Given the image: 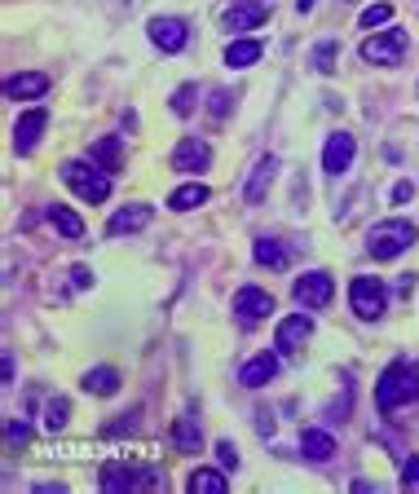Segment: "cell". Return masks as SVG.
Returning <instances> with one entry per match:
<instances>
[{
  "mask_svg": "<svg viewBox=\"0 0 419 494\" xmlns=\"http://www.w3.org/2000/svg\"><path fill=\"white\" fill-rule=\"evenodd\" d=\"M415 234L419 230L406 217H388L367 234V252L375 256V261H397V256L415 243Z\"/></svg>",
  "mask_w": 419,
  "mask_h": 494,
  "instance_id": "6da1fadb",
  "label": "cell"
},
{
  "mask_svg": "<svg viewBox=\"0 0 419 494\" xmlns=\"http://www.w3.org/2000/svg\"><path fill=\"white\" fill-rule=\"evenodd\" d=\"M62 181L84 199V204H106L110 199V172L102 164H93V160H71V164H62Z\"/></svg>",
  "mask_w": 419,
  "mask_h": 494,
  "instance_id": "7a4b0ae2",
  "label": "cell"
},
{
  "mask_svg": "<svg viewBox=\"0 0 419 494\" xmlns=\"http://www.w3.org/2000/svg\"><path fill=\"white\" fill-rule=\"evenodd\" d=\"M411 385H415V371L397 358V362L380 376V385H375V406H380V415H393V411H397V406L415 393Z\"/></svg>",
  "mask_w": 419,
  "mask_h": 494,
  "instance_id": "3957f363",
  "label": "cell"
},
{
  "mask_svg": "<svg viewBox=\"0 0 419 494\" xmlns=\"http://www.w3.org/2000/svg\"><path fill=\"white\" fill-rule=\"evenodd\" d=\"M159 486H163V477H159V472H142V468H133V464H124V459H115V464H106V468H102V490L106 494L159 490Z\"/></svg>",
  "mask_w": 419,
  "mask_h": 494,
  "instance_id": "277c9868",
  "label": "cell"
},
{
  "mask_svg": "<svg viewBox=\"0 0 419 494\" xmlns=\"http://www.w3.org/2000/svg\"><path fill=\"white\" fill-rule=\"evenodd\" d=\"M349 305H354L358 318L375 323V318H384V309H388V287H384L380 278L358 274L354 282H349Z\"/></svg>",
  "mask_w": 419,
  "mask_h": 494,
  "instance_id": "5b68a950",
  "label": "cell"
},
{
  "mask_svg": "<svg viewBox=\"0 0 419 494\" xmlns=\"http://www.w3.org/2000/svg\"><path fill=\"white\" fill-rule=\"evenodd\" d=\"M234 318L243 323V327H257L265 318H274V296L265 291V287H239L234 291Z\"/></svg>",
  "mask_w": 419,
  "mask_h": 494,
  "instance_id": "8992f818",
  "label": "cell"
},
{
  "mask_svg": "<svg viewBox=\"0 0 419 494\" xmlns=\"http://www.w3.org/2000/svg\"><path fill=\"white\" fill-rule=\"evenodd\" d=\"M402 54H406V31H397V27H388V31L362 40V57L375 62V66H397Z\"/></svg>",
  "mask_w": 419,
  "mask_h": 494,
  "instance_id": "52a82bcc",
  "label": "cell"
},
{
  "mask_svg": "<svg viewBox=\"0 0 419 494\" xmlns=\"http://www.w3.org/2000/svg\"><path fill=\"white\" fill-rule=\"evenodd\" d=\"M225 31H234V36H248V31H257L269 22V4L265 0H234L230 9H225Z\"/></svg>",
  "mask_w": 419,
  "mask_h": 494,
  "instance_id": "ba28073f",
  "label": "cell"
},
{
  "mask_svg": "<svg viewBox=\"0 0 419 494\" xmlns=\"http://www.w3.org/2000/svg\"><path fill=\"white\" fill-rule=\"evenodd\" d=\"M292 296H296V305H301V309H322V305H331L336 282H331V274H327V270H314V274L296 278Z\"/></svg>",
  "mask_w": 419,
  "mask_h": 494,
  "instance_id": "9c48e42d",
  "label": "cell"
},
{
  "mask_svg": "<svg viewBox=\"0 0 419 494\" xmlns=\"http://www.w3.org/2000/svg\"><path fill=\"white\" fill-rule=\"evenodd\" d=\"M45 124H49V110L45 107L22 110L18 124H13V151H18V155H31L36 142H40V133H45Z\"/></svg>",
  "mask_w": 419,
  "mask_h": 494,
  "instance_id": "30bf717a",
  "label": "cell"
},
{
  "mask_svg": "<svg viewBox=\"0 0 419 494\" xmlns=\"http://www.w3.org/2000/svg\"><path fill=\"white\" fill-rule=\"evenodd\" d=\"M146 31H151L155 49H163V54H181L186 40H190V27H186L181 18H151Z\"/></svg>",
  "mask_w": 419,
  "mask_h": 494,
  "instance_id": "8fae6325",
  "label": "cell"
},
{
  "mask_svg": "<svg viewBox=\"0 0 419 494\" xmlns=\"http://www.w3.org/2000/svg\"><path fill=\"white\" fill-rule=\"evenodd\" d=\"M168 164L177 168V172H208L212 146L199 142V137H181V142L172 146V160H168Z\"/></svg>",
  "mask_w": 419,
  "mask_h": 494,
  "instance_id": "7c38bea8",
  "label": "cell"
},
{
  "mask_svg": "<svg viewBox=\"0 0 419 494\" xmlns=\"http://www.w3.org/2000/svg\"><path fill=\"white\" fill-rule=\"evenodd\" d=\"M310 335H314V318L292 314V318H283V323H278V331H274V349H278V353H301Z\"/></svg>",
  "mask_w": 419,
  "mask_h": 494,
  "instance_id": "4fadbf2b",
  "label": "cell"
},
{
  "mask_svg": "<svg viewBox=\"0 0 419 494\" xmlns=\"http://www.w3.org/2000/svg\"><path fill=\"white\" fill-rule=\"evenodd\" d=\"M354 155H358V142H354L349 133H331L327 146H322V168H327L331 177H340V172H349Z\"/></svg>",
  "mask_w": 419,
  "mask_h": 494,
  "instance_id": "5bb4252c",
  "label": "cell"
},
{
  "mask_svg": "<svg viewBox=\"0 0 419 494\" xmlns=\"http://www.w3.org/2000/svg\"><path fill=\"white\" fill-rule=\"evenodd\" d=\"M274 376H278V349H274V353H257L252 362H243L239 385H243V388H265Z\"/></svg>",
  "mask_w": 419,
  "mask_h": 494,
  "instance_id": "9a60e30c",
  "label": "cell"
},
{
  "mask_svg": "<svg viewBox=\"0 0 419 494\" xmlns=\"http://www.w3.org/2000/svg\"><path fill=\"white\" fill-rule=\"evenodd\" d=\"M301 455L314 459V464H327V459H336V438L327 429H305L301 433Z\"/></svg>",
  "mask_w": 419,
  "mask_h": 494,
  "instance_id": "2e32d148",
  "label": "cell"
},
{
  "mask_svg": "<svg viewBox=\"0 0 419 494\" xmlns=\"http://www.w3.org/2000/svg\"><path fill=\"white\" fill-rule=\"evenodd\" d=\"M146 221H151V208H146V204H124L115 217L106 221V230H110V234H137Z\"/></svg>",
  "mask_w": 419,
  "mask_h": 494,
  "instance_id": "e0dca14e",
  "label": "cell"
},
{
  "mask_svg": "<svg viewBox=\"0 0 419 494\" xmlns=\"http://www.w3.org/2000/svg\"><path fill=\"white\" fill-rule=\"evenodd\" d=\"M4 93L13 98V102H22V98H45L49 93V75H9L4 80Z\"/></svg>",
  "mask_w": 419,
  "mask_h": 494,
  "instance_id": "ac0fdd59",
  "label": "cell"
},
{
  "mask_svg": "<svg viewBox=\"0 0 419 494\" xmlns=\"http://www.w3.org/2000/svg\"><path fill=\"white\" fill-rule=\"evenodd\" d=\"M261 40H252V36H243V40H230V49H225V66H234V71H243V66H257L261 62Z\"/></svg>",
  "mask_w": 419,
  "mask_h": 494,
  "instance_id": "d6986e66",
  "label": "cell"
},
{
  "mask_svg": "<svg viewBox=\"0 0 419 494\" xmlns=\"http://www.w3.org/2000/svg\"><path fill=\"white\" fill-rule=\"evenodd\" d=\"M204 204H208V186H204V181L177 186V190L168 195V208H172V212H190V208H204Z\"/></svg>",
  "mask_w": 419,
  "mask_h": 494,
  "instance_id": "ffe728a7",
  "label": "cell"
},
{
  "mask_svg": "<svg viewBox=\"0 0 419 494\" xmlns=\"http://www.w3.org/2000/svg\"><path fill=\"white\" fill-rule=\"evenodd\" d=\"M257 265H265V270H287L292 265V252L278 243V238H257Z\"/></svg>",
  "mask_w": 419,
  "mask_h": 494,
  "instance_id": "44dd1931",
  "label": "cell"
},
{
  "mask_svg": "<svg viewBox=\"0 0 419 494\" xmlns=\"http://www.w3.org/2000/svg\"><path fill=\"white\" fill-rule=\"evenodd\" d=\"M172 446H177L181 455H199V450H204V429H199L195 420H177V424H172Z\"/></svg>",
  "mask_w": 419,
  "mask_h": 494,
  "instance_id": "7402d4cb",
  "label": "cell"
},
{
  "mask_svg": "<svg viewBox=\"0 0 419 494\" xmlns=\"http://www.w3.org/2000/svg\"><path fill=\"white\" fill-rule=\"evenodd\" d=\"M274 160H257V168H252V177H248V186H243V199L248 204H261L265 190H269V181H274Z\"/></svg>",
  "mask_w": 419,
  "mask_h": 494,
  "instance_id": "603a6c76",
  "label": "cell"
},
{
  "mask_svg": "<svg viewBox=\"0 0 419 494\" xmlns=\"http://www.w3.org/2000/svg\"><path fill=\"white\" fill-rule=\"evenodd\" d=\"M49 225L62 234V238H84V221L75 217L66 204H53V208H49Z\"/></svg>",
  "mask_w": 419,
  "mask_h": 494,
  "instance_id": "cb8c5ba5",
  "label": "cell"
},
{
  "mask_svg": "<svg viewBox=\"0 0 419 494\" xmlns=\"http://www.w3.org/2000/svg\"><path fill=\"white\" fill-rule=\"evenodd\" d=\"M186 486H190V494H225V472H216V468H195Z\"/></svg>",
  "mask_w": 419,
  "mask_h": 494,
  "instance_id": "d4e9b609",
  "label": "cell"
},
{
  "mask_svg": "<svg viewBox=\"0 0 419 494\" xmlns=\"http://www.w3.org/2000/svg\"><path fill=\"white\" fill-rule=\"evenodd\" d=\"M93 164H102L106 172H119L124 168V151H119V137H102L93 146Z\"/></svg>",
  "mask_w": 419,
  "mask_h": 494,
  "instance_id": "484cf974",
  "label": "cell"
},
{
  "mask_svg": "<svg viewBox=\"0 0 419 494\" xmlns=\"http://www.w3.org/2000/svg\"><path fill=\"white\" fill-rule=\"evenodd\" d=\"M84 388H89V393H98V397H110V393L119 388V371H110V367H93V371L84 376Z\"/></svg>",
  "mask_w": 419,
  "mask_h": 494,
  "instance_id": "4316f807",
  "label": "cell"
},
{
  "mask_svg": "<svg viewBox=\"0 0 419 494\" xmlns=\"http://www.w3.org/2000/svg\"><path fill=\"white\" fill-rule=\"evenodd\" d=\"M66 415H71V406H66L62 397H49V402H45V429H49V433H62V429H66Z\"/></svg>",
  "mask_w": 419,
  "mask_h": 494,
  "instance_id": "83f0119b",
  "label": "cell"
},
{
  "mask_svg": "<svg viewBox=\"0 0 419 494\" xmlns=\"http://www.w3.org/2000/svg\"><path fill=\"white\" fill-rule=\"evenodd\" d=\"M388 18H393V4H371V9H362V18H358V22H362L367 31H375V27H384Z\"/></svg>",
  "mask_w": 419,
  "mask_h": 494,
  "instance_id": "f1b7e54d",
  "label": "cell"
},
{
  "mask_svg": "<svg viewBox=\"0 0 419 494\" xmlns=\"http://www.w3.org/2000/svg\"><path fill=\"white\" fill-rule=\"evenodd\" d=\"M314 66L322 71V75H331V66H336V40H322L314 49Z\"/></svg>",
  "mask_w": 419,
  "mask_h": 494,
  "instance_id": "f546056e",
  "label": "cell"
},
{
  "mask_svg": "<svg viewBox=\"0 0 419 494\" xmlns=\"http://www.w3.org/2000/svg\"><path fill=\"white\" fill-rule=\"evenodd\" d=\"M172 110H177V115H190V110H195V84H186V89L172 93Z\"/></svg>",
  "mask_w": 419,
  "mask_h": 494,
  "instance_id": "4dcf8cb0",
  "label": "cell"
},
{
  "mask_svg": "<svg viewBox=\"0 0 419 494\" xmlns=\"http://www.w3.org/2000/svg\"><path fill=\"white\" fill-rule=\"evenodd\" d=\"M4 433H9V446H27V438H31V429H27L22 420H9Z\"/></svg>",
  "mask_w": 419,
  "mask_h": 494,
  "instance_id": "1f68e13d",
  "label": "cell"
},
{
  "mask_svg": "<svg viewBox=\"0 0 419 494\" xmlns=\"http://www.w3.org/2000/svg\"><path fill=\"white\" fill-rule=\"evenodd\" d=\"M216 459H221V468H239V450H234V441H216Z\"/></svg>",
  "mask_w": 419,
  "mask_h": 494,
  "instance_id": "d6a6232c",
  "label": "cell"
},
{
  "mask_svg": "<svg viewBox=\"0 0 419 494\" xmlns=\"http://www.w3.org/2000/svg\"><path fill=\"white\" fill-rule=\"evenodd\" d=\"M402 486L411 490V486H419V455H411L406 464H402Z\"/></svg>",
  "mask_w": 419,
  "mask_h": 494,
  "instance_id": "836d02e7",
  "label": "cell"
},
{
  "mask_svg": "<svg viewBox=\"0 0 419 494\" xmlns=\"http://www.w3.org/2000/svg\"><path fill=\"white\" fill-rule=\"evenodd\" d=\"M225 110H230V93L216 89V93H212V119H225Z\"/></svg>",
  "mask_w": 419,
  "mask_h": 494,
  "instance_id": "e575fe53",
  "label": "cell"
},
{
  "mask_svg": "<svg viewBox=\"0 0 419 494\" xmlns=\"http://www.w3.org/2000/svg\"><path fill=\"white\" fill-rule=\"evenodd\" d=\"M406 199H411V186H406V181H402V186H393V204H406Z\"/></svg>",
  "mask_w": 419,
  "mask_h": 494,
  "instance_id": "d590c367",
  "label": "cell"
},
{
  "mask_svg": "<svg viewBox=\"0 0 419 494\" xmlns=\"http://www.w3.org/2000/svg\"><path fill=\"white\" fill-rule=\"evenodd\" d=\"M296 9H301V13H310V9H314V0H296Z\"/></svg>",
  "mask_w": 419,
  "mask_h": 494,
  "instance_id": "8d00e7d4",
  "label": "cell"
}]
</instances>
